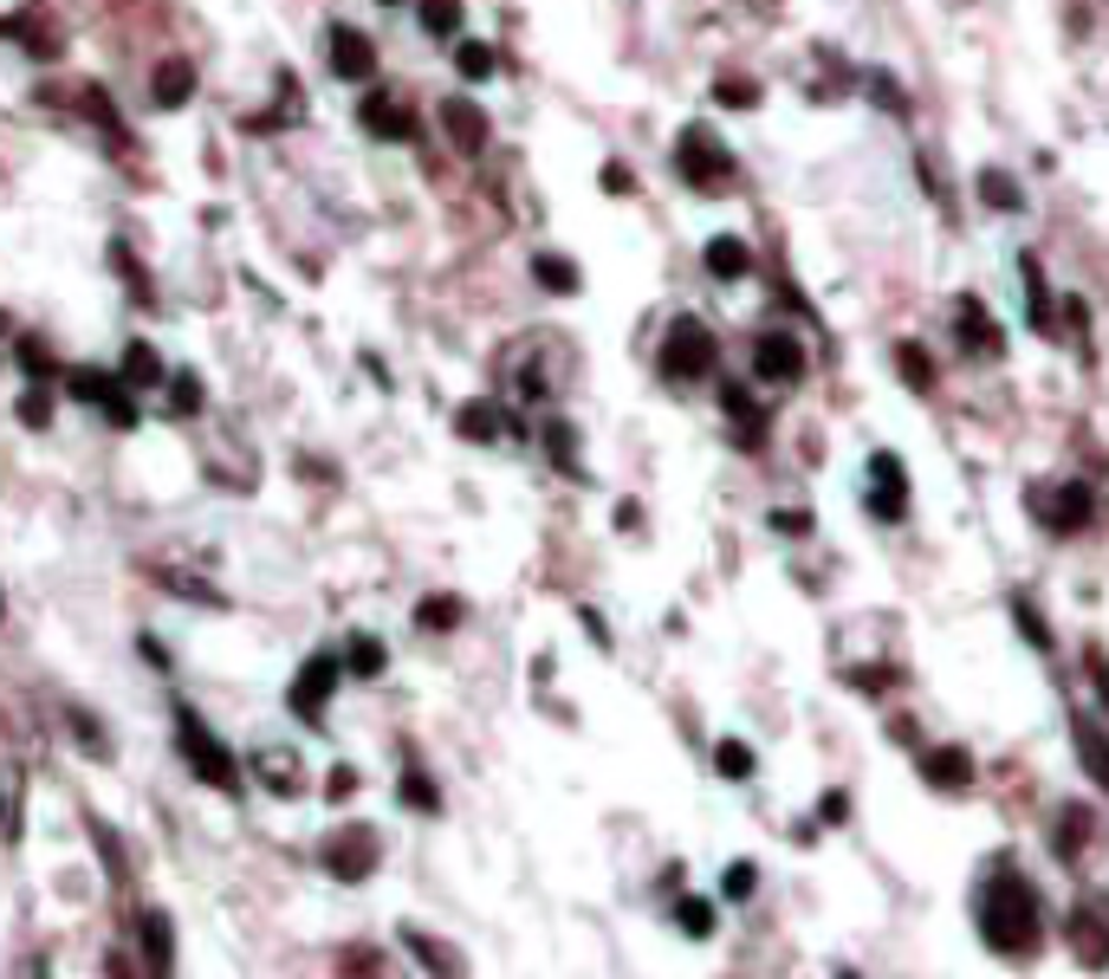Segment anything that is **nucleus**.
<instances>
[{
    "mask_svg": "<svg viewBox=\"0 0 1109 979\" xmlns=\"http://www.w3.org/2000/svg\"><path fill=\"white\" fill-rule=\"evenodd\" d=\"M979 941L993 947V954H1006V960H1032L1044 947V902L1039 889L1019 876V869H993L986 882H979Z\"/></svg>",
    "mask_w": 1109,
    "mask_h": 979,
    "instance_id": "f257e3e1",
    "label": "nucleus"
},
{
    "mask_svg": "<svg viewBox=\"0 0 1109 979\" xmlns=\"http://www.w3.org/2000/svg\"><path fill=\"white\" fill-rule=\"evenodd\" d=\"M675 169H682V182L701 189V195H727V189L740 182L733 149L714 137L707 124H688V131H682V143H675Z\"/></svg>",
    "mask_w": 1109,
    "mask_h": 979,
    "instance_id": "f03ea898",
    "label": "nucleus"
},
{
    "mask_svg": "<svg viewBox=\"0 0 1109 979\" xmlns=\"http://www.w3.org/2000/svg\"><path fill=\"white\" fill-rule=\"evenodd\" d=\"M656 363H662L669 383H694V376H714L720 345H714V331H707L701 318H675V325H669V345H662Z\"/></svg>",
    "mask_w": 1109,
    "mask_h": 979,
    "instance_id": "7ed1b4c3",
    "label": "nucleus"
},
{
    "mask_svg": "<svg viewBox=\"0 0 1109 979\" xmlns=\"http://www.w3.org/2000/svg\"><path fill=\"white\" fill-rule=\"evenodd\" d=\"M176 733H182V753H189V772L214 785V791H240V766L221 753V740H214L209 727L195 720V707H176Z\"/></svg>",
    "mask_w": 1109,
    "mask_h": 979,
    "instance_id": "20e7f679",
    "label": "nucleus"
},
{
    "mask_svg": "<svg viewBox=\"0 0 1109 979\" xmlns=\"http://www.w3.org/2000/svg\"><path fill=\"white\" fill-rule=\"evenodd\" d=\"M1032 513H1039L1051 532H1084V526L1097 519V499H1090V487L1064 481V487H1032Z\"/></svg>",
    "mask_w": 1109,
    "mask_h": 979,
    "instance_id": "39448f33",
    "label": "nucleus"
},
{
    "mask_svg": "<svg viewBox=\"0 0 1109 979\" xmlns=\"http://www.w3.org/2000/svg\"><path fill=\"white\" fill-rule=\"evenodd\" d=\"M338 675H345L338 655H312V662L299 668V682H292V713L318 727V720H325V700H332V688H338Z\"/></svg>",
    "mask_w": 1109,
    "mask_h": 979,
    "instance_id": "423d86ee",
    "label": "nucleus"
},
{
    "mask_svg": "<svg viewBox=\"0 0 1109 979\" xmlns=\"http://www.w3.org/2000/svg\"><path fill=\"white\" fill-rule=\"evenodd\" d=\"M1064 941H1071V954H1077V967H1109V914L1097 909H1077L1064 914Z\"/></svg>",
    "mask_w": 1109,
    "mask_h": 979,
    "instance_id": "0eeeda50",
    "label": "nucleus"
},
{
    "mask_svg": "<svg viewBox=\"0 0 1109 979\" xmlns=\"http://www.w3.org/2000/svg\"><path fill=\"white\" fill-rule=\"evenodd\" d=\"M753 370H760L765 383H798V376H805V345H798L792 331H765L760 345H753Z\"/></svg>",
    "mask_w": 1109,
    "mask_h": 979,
    "instance_id": "6e6552de",
    "label": "nucleus"
},
{
    "mask_svg": "<svg viewBox=\"0 0 1109 979\" xmlns=\"http://www.w3.org/2000/svg\"><path fill=\"white\" fill-rule=\"evenodd\" d=\"M870 513L876 519H901L908 513V474L896 454H870Z\"/></svg>",
    "mask_w": 1109,
    "mask_h": 979,
    "instance_id": "1a4fd4ad",
    "label": "nucleus"
},
{
    "mask_svg": "<svg viewBox=\"0 0 1109 979\" xmlns=\"http://www.w3.org/2000/svg\"><path fill=\"white\" fill-rule=\"evenodd\" d=\"M370 863H377V831H338V837L325 843V869H332L338 882H363Z\"/></svg>",
    "mask_w": 1109,
    "mask_h": 979,
    "instance_id": "9d476101",
    "label": "nucleus"
},
{
    "mask_svg": "<svg viewBox=\"0 0 1109 979\" xmlns=\"http://www.w3.org/2000/svg\"><path fill=\"white\" fill-rule=\"evenodd\" d=\"M954 325H961V345H967V357H999V350H1006V331L986 318V305H979L973 292H961V299H954Z\"/></svg>",
    "mask_w": 1109,
    "mask_h": 979,
    "instance_id": "9b49d317",
    "label": "nucleus"
},
{
    "mask_svg": "<svg viewBox=\"0 0 1109 979\" xmlns=\"http://www.w3.org/2000/svg\"><path fill=\"white\" fill-rule=\"evenodd\" d=\"M357 117H363V131H370V137H383V143H410V137H416V117H410L390 91H363Z\"/></svg>",
    "mask_w": 1109,
    "mask_h": 979,
    "instance_id": "f8f14e48",
    "label": "nucleus"
},
{
    "mask_svg": "<svg viewBox=\"0 0 1109 979\" xmlns=\"http://www.w3.org/2000/svg\"><path fill=\"white\" fill-rule=\"evenodd\" d=\"M441 131L461 156H474V149H486V111L474 98H441Z\"/></svg>",
    "mask_w": 1109,
    "mask_h": 979,
    "instance_id": "ddd939ff",
    "label": "nucleus"
},
{
    "mask_svg": "<svg viewBox=\"0 0 1109 979\" xmlns=\"http://www.w3.org/2000/svg\"><path fill=\"white\" fill-rule=\"evenodd\" d=\"M332 71L350 78V85H363V78L377 71V46H370L357 26H332Z\"/></svg>",
    "mask_w": 1109,
    "mask_h": 979,
    "instance_id": "4468645a",
    "label": "nucleus"
},
{
    "mask_svg": "<svg viewBox=\"0 0 1109 979\" xmlns=\"http://www.w3.org/2000/svg\"><path fill=\"white\" fill-rule=\"evenodd\" d=\"M921 778L934 785V791H967L973 785V759L961 746H934V753H921Z\"/></svg>",
    "mask_w": 1109,
    "mask_h": 979,
    "instance_id": "2eb2a0df",
    "label": "nucleus"
},
{
    "mask_svg": "<svg viewBox=\"0 0 1109 979\" xmlns=\"http://www.w3.org/2000/svg\"><path fill=\"white\" fill-rule=\"evenodd\" d=\"M137 934H143V960H149V974H176V934H169V914L143 909Z\"/></svg>",
    "mask_w": 1109,
    "mask_h": 979,
    "instance_id": "dca6fc26",
    "label": "nucleus"
},
{
    "mask_svg": "<svg viewBox=\"0 0 1109 979\" xmlns=\"http://www.w3.org/2000/svg\"><path fill=\"white\" fill-rule=\"evenodd\" d=\"M747 267H753V247L740 234H714L707 240V273L714 280H747Z\"/></svg>",
    "mask_w": 1109,
    "mask_h": 979,
    "instance_id": "f3484780",
    "label": "nucleus"
},
{
    "mask_svg": "<svg viewBox=\"0 0 1109 979\" xmlns=\"http://www.w3.org/2000/svg\"><path fill=\"white\" fill-rule=\"evenodd\" d=\"M1071 740H1077V753H1084V772L1109 791V733L1097 727V720H1084V713H1077V720H1071Z\"/></svg>",
    "mask_w": 1109,
    "mask_h": 979,
    "instance_id": "a211bd4d",
    "label": "nucleus"
},
{
    "mask_svg": "<svg viewBox=\"0 0 1109 979\" xmlns=\"http://www.w3.org/2000/svg\"><path fill=\"white\" fill-rule=\"evenodd\" d=\"M66 390L78 403H111L117 390H124V376H111V370H91V363H71L66 370Z\"/></svg>",
    "mask_w": 1109,
    "mask_h": 979,
    "instance_id": "6ab92c4d",
    "label": "nucleus"
},
{
    "mask_svg": "<svg viewBox=\"0 0 1109 979\" xmlns=\"http://www.w3.org/2000/svg\"><path fill=\"white\" fill-rule=\"evenodd\" d=\"M189 85H195V71H189V59H163V71H156V104H163V111L189 104Z\"/></svg>",
    "mask_w": 1109,
    "mask_h": 979,
    "instance_id": "aec40b11",
    "label": "nucleus"
},
{
    "mask_svg": "<svg viewBox=\"0 0 1109 979\" xmlns=\"http://www.w3.org/2000/svg\"><path fill=\"white\" fill-rule=\"evenodd\" d=\"M979 202H986V209H1006V214L1026 209V195H1019V182H1012L1006 169H979Z\"/></svg>",
    "mask_w": 1109,
    "mask_h": 979,
    "instance_id": "412c9836",
    "label": "nucleus"
},
{
    "mask_svg": "<svg viewBox=\"0 0 1109 979\" xmlns=\"http://www.w3.org/2000/svg\"><path fill=\"white\" fill-rule=\"evenodd\" d=\"M124 383H131V390L163 383V357H156V345H124Z\"/></svg>",
    "mask_w": 1109,
    "mask_h": 979,
    "instance_id": "4be33fe9",
    "label": "nucleus"
},
{
    "mask_svg": "<svg viewBox=\"0 0 1109 979\" xmlns=\"http://www.w3.org/2000/svg\"><path fill=\"white\" fill-rule=\"evenodd\" d=\"M254 772H260V785H273V791H285V798L305 785V778H299V766H292V753H279V746H273V753H260V759H254Z\"/></svg>",
    "mask_w": 1109,
    "mask_h": 979,
    "instance_id": "5701e85b",
    "label": "nucleus"
},
{
    "mask_svg": "<svg viewBox=\"0 0 1109 979\" xmlns=\"http://www.w3.org/2000/svg\"><path fill=\"white\" fill-rule=\"evenodd\" d=\"M1090 837V804H1064L1057 811V831H1051V843L1064 849V856H1077V843Z\"/></svg>",
    "mask_w": 1109,
    "mask_h": 979,
    "instance_id": "b1692460",
    "label": "nucleus"
},
{
    "mask_svg": "<svg viewBox=\"0 0 1109 979\" xmlns=\"http://www.w3.org/2000/svg\"><path fill=\"white\" fill-rule=\"evenodd\" d=\"M383 662H390V655H383V642H377V635H350V649H345L350 675H363V682H370V675H383Z\"/></svg>",
    "mask_w": 1109,
    "mask_h": 979,
    "instance_id": "393cba45",
    "label": "nucleus"
},
{
    "mask_svg": "<svg viewBox=\"0 0 1109 979\" xmlns=\"http://www.w3.org/2000/svg\"><path fill=\"white\" fill-rule=\"evenodd\" d=\"M403 941H410V954H416V960H428V974H468L455 947H441V941H428V934H403Z\"/></svg>",
    "mask_w": 1109,
    "mask_h": 979,
    "instance_id": "a878e982",
    "label": "nucleus"
},
{
    "mask_svg": "<svg viewBox=\"0 0 1109 979\" xmlns=\"http://www.w3.org/2000/svg\"><path fill=\"white\" fill-rule=\"evenodd\" d=\"M500 428H506V416H500L493 403H468V409H461V435H468V441H500Z\"/></svg>",
    "mask_w": 1109,
    "mask_h": 979,
    "instance_id": "bb28decb",
    "label": "nucleus"
},
{
    "mask_svg": "<svg viewBox=\"0 0 1109 979\" xmlns=\"http://www.w3.org/2000/svg\"><path fill=\"white\" fill-rule=\"evenodd\" d=\"M422 26L435 40H455L461 33V0H422Z\"/></svg>",
    "mask_w": 1109,
    "mask_h": 979,
    "instance_id": "cd10ccee",
    "label": "nucleus"
},
{
    "mask_svg": "<svg viewBox=\"0 0 1109 979\" xmlns=\"http://www.w3.org/2000/svg\"><path fill=\"white\" fill-rule=\"evenodd\" d=\"M896 370L921 390V396L934 390V363H928V350H921V345H896Z\"/></svg>",
    "mask_w": 1109,
    "mask_h": 979,
    "instance_id": "c85d7f7f",
    "label": "nucleus"
},
{
    "mask_svg": "<svg viewBox=\"0 0 1109 979\" xmlns=\"http://www.w3.org/2000/svg\"><path fill=\"white\" fill-rule=\"evenodd\" d=\"M1019 273H1026V292H1032V325H1039V331H1051V292H1044L1039 260L1026 254V260H1019Z\"/></svg>",
    "mask_w": 1109,
    "mask_h": 979,
    "instance_id": "c756f323",
    "label": "nucleus"
},
{
    "mask_svg": "<svg viewBox=\"0 0 1109 979\" xmlns=\"http://www.w3.org/2000/svg\"><path fill=\"white\" fill-rule=\"evenodd\" d=\"M455 66H461V78H474V85H481V78H493V46L461 40V46H455Z\"/></svg>",
    "mask_w": 1109,
    "mask_h": 979,
    "instance_id": "7c9ffc66",
    "label": "nucleus"
},
{
    "mask_svg": "<svg viewBox=\"0 0 1109 979\" xmlns=\"http://www.w3.org/2000/svg\"><path fill=\"white\" fill-rule=\"evenodd\" d=\"M714 766H720V778H753V746L747 740H720Z\"/></svg>",
    "mask_w": 1109,
    "mask_h": 979,
    "instance_id": "2f4dec72",
    "label": "nucleus"
},
{
    "mask_svg": "<svg viewBox=\"0 0 1109 979\" xmlns=\"http://www.w3.org/2000/svg\"><path fill=\"white\" fill-rule=\"evenodd\" d=\"M533 273H539V285H552V292H578V267H571V260H558V254H539V260H533Z\"/></svg>",
    "mask_w": 1109,
    "mask_h": 979,
    "instance_id": "473e14b6",
    "label": "nucleus"
},
{
    "mask_svg": "<svg viewBox=\"0 0 1109 979\" xmlns=\"http://www.w3.org/2000/svg\"><path fill=\"white\" fill-rule=\"evenodd\" d=\"M714 98H720L727 111H753V104H760V85H753V78H720Z\"/></svg>",
    "mask_w": 1109,
    "mask_h": 979,
    "instance_id": "72a5a7b5",
    "label": "nucleus"
},
{
    "mask_svg": "<svg viewBox=\"0 0 1109 979\" xmlns=\"http://www.w3.org/2000/svg\"><path fill=\"white\" fill-rule=\"evenodd\" d=\"M416 623L422 630H455V623H461V604H455V597H428L416 610Z\"/></svg>",
    "mask_w": 1109,
    "mask_h": 979,
    "instance_id": "f704fd0d",
    "label": "nucleus"
},
{
    "mask_svg": "<svg viewBox=\"0 0 1109 979\" xmlns=\"http://www.w3.org/2000/svg\"><path fill=\"white\" fill-rule=\"evenodd\" d=\"M675 921H682V934L707 941V934H714V902H701V896H694V902H682V909H675Z\"/></svg>",
    "mask_w": 1109,
    "mask_h": 979,
    "instance_id": "c9c22d12",
    "label": "nucleus"
},
{
    "mask_svg": "<svg viewBox=\"0 0 1109 979\" xmlns=\"http://www.w3.org/2000/svg\"><path fill=\"white\" fill-rule=\"evenodd\" d=\"M870 98H876L889 117H908V98L896 91V78H889V71H870Z\"/></svg>",
    "mask_w": 1109,
    "mask_h": 979,
    "instance_id": "e433bc0d",
    "label": "nucleus"
},
{
    "mask_svg": "<svg viewBox=\"0 0 1109 979\" xmlns=\"http://www.w3.org/2000/svg\"><path fill=\"white\" fill-rule=\"evenodd\" d=\"M169 409H176V416H195V409H202V383H195L189 370L169 383Z\"/></svg>",
    "mask_w": 1109,
    "mask_h": 979,
    "instance_id": "4c0bfd02",
    "label": "nucleus"
},
{
    "mask_svg": "<svg viewBox=\"0 0 1109 979\" xmlns=\"http://www.w3.org/2000/svg\"><path fill=\"white\" fill-rule=\"evenodd\" d=\"M403 804H416V811H441V791H435L422 772H403Z\"/></svg>",
    "mask_w": 1109,
    "mask_h": 979,
    "instance_id": "58836bf2",
    "label": "nucleus"
},
{
    "mask_svg": "<svg viewBox=\"0 0 1109 979\" xmlns=\"http://www.w3.org/2000/svg\"><path fill=\"white\" fill-rule=\"evenodd\" d=\"M156 577H163L169 590H182V597H195V604H214V610H221V590H209L202 577H182V571H156Z\"/></svg>",
    "mask_w": 1109,
    "mask_h": 979,
    "instance_id": "ea45409f",
    "label": "nucleus"
},
{
    "mask_svg": "<svg viewBox=\"0 0 1109 979\" xmlns=\"http://www.w3.org/2000/svg\"><path fill=\"white\" fill-rule=\"evenodd\" d=\"M20 421H26V428H46V421H53V396H46L40 383L20 396Z\"/></svg>",
    "mask_w": 1109,
    "mask_h": 979,
    "instance_id": "a19ab883",
    "label": "nucleus"
},
{
    "mask_svg": "<svg viewBox=\"0 0 1109 979\" xmlns=\"http://www.w3.org/2000/svg\"><path fill=\"white\" fill-rule=\"evenodd\" d=\"M20 370H26V376H46V370H53V350H46V338H20Z\"/></svg>",
    "mask_w": 1109,
    "mask_h": 979,
    "instance_id": "79ce46f5",
    "label": "nucleus"
},
{
    "mask_svg": "<svg viewBox=\"0 0 1109 979\" xmlns=\"http://www.w3.org/2000/svg\"><path fill=\"white\" fill-rule=\"evenodd\" d=\"M753 889H760V869H753V863H733V869H727V902H747Z\"/></svg>",
    "mask_w": 1109,
    "mask_h": 979,
    "instance_id": "37998d69",
    "label": "nucleus"
},
{
    "mask_svg": "<svg viewBox=\"0 0 1109 979\" xmlns=\"http://www.w3.org/2000/svg\"><path fill=\"white\" fill-rule=\"evenodd\" d=\"M1012 623H1019V630L1032 635V642H1039V649H1051V630H1044V623H1039V610H1032V604H1026V597H1012Z\"/></svg>",
    "mask_w": 1109,
    "mask_h": 979,
    "instance_id": "c03bdc74",
    "label": "nucleus"
},
{
    "mask_svg": "<svg viewBox=\"0 0 1109 979\" xmlns=\"http://www.w3.org/2000/svg\"><path fill=\"white\" fill-rule=\"evenodd\" d=\"M104 416H111V428H137V416H143V409L131 403V383H124V390H117V396L104 403Z\"/></svg>",
    "mask_w": 1109,
    "mask_h": 979,
    "instance_id": "a18cd8bd",
    "label": "nucleus"
},
{
    "mask_svg": "<svg viewBox=\"0 0 1109 979\" xmlns=\"http://www.w3.org/2000/svg\"><path fill=\"white\" fill-rule=\"evenodd\" d=\"M546 441H552V461H558V468H571V448H578V428H571V421H552V428H546Z\"/></svg>",
    "mask_w": 1109,
    "mask_h": 979,
    "instance_id": "49530a36",
    "label": "nucleus"
},
{
    "mask_svg": "<svg viewBox=\"0 0 1109 979\" xmlns=\"http://www.w3.org/2000/svg\"><path fill=\"white\" fill-rule=\"evenodd\" d=\"M720 403H727V416H753V396H747V383H727V390H720Z\"/></svg>",
    "mask_w": 1109,
    "mask_h": 979,
    "instance_id": "de8ad7c7",
    "label": "nucleus"
},
{
    "mask_svg": "<svg viewBox=\"0 0 1109 979\" xmlns=\"http://www.w3.org/2000/svg\"><path fill=\"white\" fill-rule=\"evenodd\" d=\"M1090 682H1097V700H1104V713H1109V662L1090 649Z\"/></svg>",
    "mask_w": 1109,
    "mask_h": 979,
    "instance_id": "09e8293b",
    "label": "nucleus"
},
{
    "mask_svg": "<svg viewBox=\"0 0 1109 979\" xmlns=\"http://www.w3.org/2000/svg\"><path fill=\"white\" fill-rule=\"evenodd\" d=\"M778 532H811V513H772Z\"/></svg>",
    "mask_w": 1109,
    "mask_h": 979,
    "instance_id": "8fccbe9b",
    "label": "nucleus"
},
{
    "mask_svg": "<svg viewBox=\"0 0 1109 979\" xmlns=\"http://www.w3.org/2000/svg\"><path fill=\"white\" fill-rule=\"evenodd\" d=\"M604 189H610V195H629V169H624V162H610V169H604Z\"/></svg>",
    "mask_w": 1109,
    "mask_h": 979,
    "instance_id": "3c124183",
    "label": "nucleus"
},
{
    "mask_svg": "<svg viewBox=\"0 0 1109 979\" xmlns=\"http://www.w3.org/2000/svg\"><path fill=\"white\" fill-rule=\"evenodd\" d=\"M843 818H850V798L831 791V798H825V824H843Z\"/></svg>",
    "mask_w": 1109,
    "mask_h": 979,
    "instance_id": "603ef678",
    "label": "nucleus"
},
{
    "mask_svg": "<svg viewBox=\"0 0 1109 979\" xmlns=\"http://www.w3.org/2000/svg\"><path fill=\"white\" fill-rule=\"evenodd\" d=\"M0 824H7V831H13V818H7V791H0Z\"/></svg>",
    "mask_w": 1109,
    "mask_h": 979,
    "instance_id": "864d4df0",
    "label": "nucleus"
},
{
    "mask_svg": "<svg viewBox=\"0 0 1109 979\" xmlns=\"http://www.w3.org/2000/svg\"><path fill=\"white\" fill-rule=\"evenodd\" d=\"M383 7H396V0H383Z\"/></svg>",
    "mask_w": 1109,
    "mask_h": 979,
    "instance_id": "5fc2aeb1",
    "label": "nucleus"
}]
</instances>
